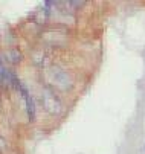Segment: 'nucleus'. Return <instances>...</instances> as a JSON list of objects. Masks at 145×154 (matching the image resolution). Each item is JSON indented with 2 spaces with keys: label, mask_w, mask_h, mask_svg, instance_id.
Segmentation results:
<instances>
[{
  "label": "nucleus",
  "mask_w": 145,
  "mask_h": 154,
  "mask_svg": "<svg viewBox=\"0 0 145 154\" xmlns=\"http://www.w3.org/2000/svg\"><path fill=\"white\" fill-rule=\"evenodd\" d=\"M6 70H5V67H3V64H2V61H0V81H3L5 78H6Z\"/></svg>",
  "instance_id": "f257e3e1"
}]
</instances>
